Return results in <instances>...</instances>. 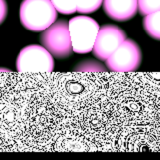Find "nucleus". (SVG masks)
Segmentation results:
<instances>
[{
  "label": "nucleus",
  "instance_id": "nucleus-1",
  "mask_svg": "<svg viewBox=\"0 0 160 160\" xmlns=\"http://www.w3.org/2000/svg\"><path fill=\"white\" fill-rule=\"evenodd\" d=\"M57 10L51 0H23L19 17L22 26L34 32H42L57 19Z\"/></svg>",
  "mask_w": 160,
  "mask_h": 160
},
{
  "label": "nucleus",
  "instance_id": "nucleus-2",
  "mask_svg": "<svg viewBox=\"0 0 160 160\" xmlns=\"http://www.w3.org/2000/svg\"><path fill=\"white\" fill-rule=\"evenodd\" d=\"M40 42L55 58H67L73 52L69 24L66 20H56L43 30L40 35Z\"/></svg>",
  "mask_w": 160,
  "mask_h": 160
},
{
  "label": "nucleus",
  "instance_id": "nucleus-3",
  "mask_svg": "<svg viewBox=\"0 0 160 160\" xmlns=\"http://www.w3.org/2000/svg\"><path fill=\"white\" fill-rule=\"evenodd\" d=\"M16 69L19 73H50L54 69L53 55L42 45H27L18 54Z\"/></svg>",
  "mask_w": 160,
  "mask_h": 160
},
{
  "label": "nucleus",
  "instance_id": "nucleus-4",
  "mask_svg": "<svg viewBox=\"0 0 160 160\" xmlns=\"http://www.w3.org/2000/svg\"><path fill=\"white\" fill-rule=\"evenodd\" d=\"M73 51L84 54L92 51L99 31L97 21L89 16L79 15L68 21Z\"/></svg>",
  "mask_w": 160,
  "mask_h": 160
},
{
  "label": "nucleus",
  "instance_id": "nucleus-5",
  "mask_svg": "<svg viewBox=\"0 0 160 160\" xmlns=\"http://www.w3.org/2000/svg\"><path fill=\"white\" fill-rule=\"evenodd\" d=\"M142 60V53L139 45L132 39L125 41L105 60L106 67L111 72L128 73L139 68Z\"/></svg>",
  "mask_w": 160,
  "mask_h": 160
},
{
  "label": "nucleus",
  "instance_id": "nucleus-6",
  "mask_svg": "<svg viewBox=\"0 0 160 160\" xmlns=\"http://www.w3.org/2000/svg\"><path fill=\"white\" fill-rule=\"evenodd\" d=\"M125 39L126 34L121 28L113 24H105L98 31L92 49L93 55L100 60H106Z\"/></svg>",
  "mask_w": 160,
  "mask_h": 160
},
{
  "label": "nucleus",
  "instance_id": "nucleus-7",
  "mask_svg": "<svg viewBox=\"0 0 160 160\" xmlns=\"http://www.w3.org/2000/svg\"><path fill=\"white\" fill-rule=\"evenodd\" d=\"M105 14L115 21H127L138 11V0H103Z\"/></svg>",
  "mask_w": 160,
  "mask_h": 160
},
{
  "label": "nucleus",
  "instance_id": "nucleus-8",
  "mask_svg": "<svg viewBox=\"0 0 160 160\" xmlns=\"http://www.w3.org/2000/svg\"><path fill=\"white\" fill-rule=\"evenodd\" d=\"M143 28L150 37L160 41V10L144 16Z\"/></svg>",
  "mask_w": 160,
  "mask_h": 160
},
{
  "label": "nucleus",
  "instance_id": "nucleus-9",
  "mask_svg": "<svg viewBox=\"0 0 160 160\" xmlns=\"http://www.w3.org/2000/svg\"><path fill=\"white\" fill-rule=\"evenodd\" d=\"M56 10L61 14L70 15L77 11L76 0H51Z\"/></svg>",
  "mask_w": 160,
  "mask_h": 160
},
{
  "label": "nucleus",
  "instance_id": "nucleus-10",
  "mask_svg": "<svg viewBox=\"0 0 160 160\" xmlns=\"http://www.w3.org/2000/svg\"><path fill=\"white\" fill-rule=\"evenodd\" d=\"M77 12L80 14H88L95 12L103 4V0H76Z\"/></svg>",
  "mask_w": 160,
  "mask_h": 160
},
{
  "label": "nucleus",
  "instance_id": "nucleus-11",
  "mask_svg": "<svg viewBox=\"0 0 160 160\" xmlns=\"http://www.w3.org/2000/svg\"><path fill=\"white\" fill-rule=\"evenodd\" d=\"M160 10V0H138V12L142 16Z\"/></svg>",
  "mask_w": 160,
  "mask_h": 160
},
{
  "label": "nucleus",
  "instance_id": "nucleus-12",
  "mask_svg": "<svg viewBox=\"0 0 160 160\" xmlns=\"http://www.w3.org/2000/svg\"><path fill=\"white\" fill-rule=\"evenodd\" d=\"M76 72H103L104 68L100 63L94 60H84L78 63V65L74 68Z\"/></svg>",
  "mask_w": 160,
  "mask_h": 160
},
{
  "label": "nucleus",
  "instance_id": "nucleus-13",
  "mask_svg": "<svg viewBox=\"0 0 160 160\" xmlns=\"http://www.w3.org/2000/svg\"><path fill=\"white\" fill-rule=\"evenodd\" d=\"M8 14V5L6 0H0V25L6 19Z\"/></svg>",
  "mask_w": 160,
  "mask_h": 160
}]
</instances>
